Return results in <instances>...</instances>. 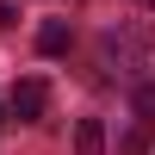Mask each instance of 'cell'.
<instances>
[{
	"label": "cell",
	"instance_id": "1",
	"mask_svg": "<svg viewBox=\"0 0 155 155\" xmlns=\"http://www.w3.org/2000/svg\"><path fill=\"white\" fill-rule=\"evenodd\" d=\"M6 112H12L19 124H37V118L50 112V87L37 81V74H25V81L12 87V99H6Z\"/></svg>",
	"mask_w": 155,
	"mask_h": 155
},
{
	"label": "cell",
	"instance_id": "2",
	"mask_svg": "<svg viewBox=\"0 0 155 155\" xmlns=\"http://www.w3.org/2000/svg\"><path fill=\"white\" fill-rule=\"evenodd\" d=\"M68 44H74V25L68 19H44L37 25V50H44V56H62Z\"/></svg>",
	"mask_w": 155,
	"mask_h": 155
},
{
	"label": "cell",
	"instance_id": "3",
	"mask_svg": "<svg viewBox=\"0 0 155 155\" xmlns=\"http://www.w3.org/2000/svg\"><path fill=\"white\" fill-rule=\"evenodd\" d=\"M74 155H106V130H99V118H81V124H74Z\"/></svg>",
	"mask_w": 155,
	"mask_h": 155
},
{
	"label": "cell",
	"instance_id": "4",
	"mask_svg": "<svg viewBox=\"0 0 155 155\" xmlns=\"http://www.w3.org/2000/svg\"><path fill=\"white\" fill-rule=\"evenodd\" d=\"M118 155H149V124L137 118L130 130H124V143H118Z\"/></svg>",
	"mask_w": 155,
	"mask_h": 155
},
{
	"label": "cell",
	"instance_id": "5",
	"mask_svg": "<svg viewBox=\"0 0 155 155\" xmlns=\"http://www.w3.org/2000/svg\"><path fill=\"white\" fill-rule=\"evenodd\" d=\"M137 118H143V124H155V81H137Z\"/></svg>",
	"mask_w": 155,
	"mask_h": 155
},
{
	"label": "cell",
	"instance_id": "6",
	"mask_svg": "<svg viewBox=\"0 0 155 155\" xmlns=\"http://www.w3.org/2000/svg\"><path fill=\"white\" fill-rule=\"evenodd\" d=\"M12 25H19V12H12L6 0H0V31H12Z\"/></svg>",
	"mask_w": 155,
	"mask_h": 155
},
{
	"label": "cell",
	"instance_id": "7",
	"mask_svg": "<svg viewBox=\"0 0 155 155\" xmlns=\"http://www.w3.org/2000/svg\"><path fill=\"white\" fill-rule=\"evenodd\" d=\"M0 124H6V106H0Z\"/></svg>",
	"mask_w": 155,
	"mask_h": 155
},
{
	"label": "cell",
	"instance_id": "8",
	"mask_svg": "<svg viewBox=\"0 0 155 155\" xmlns=\"http://www.w3.org/2000/svg\"><path fill=\"white\" fill-rule=\"evenodd\" d=\"M143 6H155V0H143Z\"/></svg>",
	"mask_w": 155,
	"mask_h": 155
}]
</instances>
